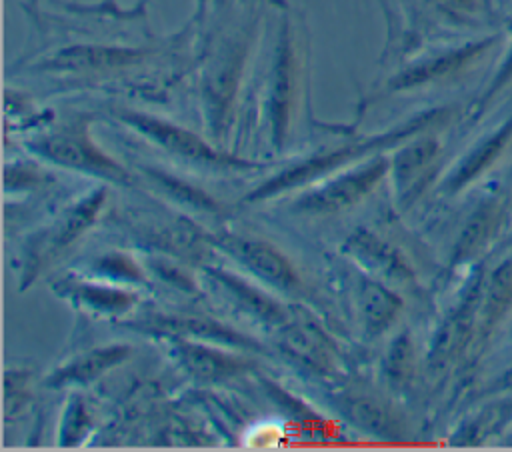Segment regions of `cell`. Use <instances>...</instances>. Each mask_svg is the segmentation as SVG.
Segmentation results:
<instances>
[{"instance_id": "6da1fadb", "label": "cell", "mask_w": 512, "mask_h": 452, "mask_svg": "<svg viewBox=\"0 0 512 452\" xmlns=\"http://www.w3.org/2000/svg\"><path fill=\"white\" fill-rule=\"evenodd\" d=\"M264 0H222L224 20L210 42L200 76V96L206 122L214 136L226 128L240 76L254 42L258 10Z\"/></svg>"}, {"instance_id": "7a4b0ae2", "label": "cell", "mask_w": 512, "mask_h": 452, "mask_svg": "<svg viewBox=\"0 0 512 452\" xmlns=\"http://www.w3.org/2000/svg\"><path fill=\"white\" fill-rule=\"evenodd\" d=\"M278 6L280 24L264 94V112L274 144H282L288 132L302 78V38L298 36L300 22L294 20L296 16L286 0H278Z\"/></svg>"}, {"instance_id": "3957f363", "label": "cell", "mask_w": 512, "mask_h": 452, "mask_svg": "<svg viewBox=\"0 0 512 452\" xmlns=\"http://www.w3.org/2000/svg\"><path fill=\"white\" fill-rule=\"evenodd\" d=\"M450 116V108H436V110H428L408 122H404L402 126L394 128V130H388L384 134H376V136H370V138H364V140H356L352 144H346L334 152H326V154H320V156H314L302 164H296L292 166L290 170L282 172L280 176H276L274 180H268L264 186H260L256 192H252L248 196V200H262V198H268L272 194H278L286 188H292V186H298L302 182H308L320 174H326L328 170H334L346 162H352L354 158H360L376 148H382V146H392L396 142H402V140H408L420 132H424L426 128L430 126H436V124H442L446 118Z\"/></svg>"}, {"instance_id": "277c9868", "label": "cell", "mask_w": 512, "mask_h": 452, "mask_svg": "<svg viewBox=\"0 0 512 452\" xmlns=\"http://www.w3.org/2000/svg\"><path fill=\"white\" fill-rule=\"evenodd\" d=\"M152 48L112 42H74L60 46L30 70L54 78H106L134 70L152 58Z\"/></svg>"}, {"instance_id": "5b68a950", "label": "cell", "mask_w": 512, "mask_h": 452, "mask_svg": "<svg viewBox=\"0 0 512 452\" xmlns=\"http://www.w3.org/2000/svg\"><path fill=\"white\" fill-rule=\"evenodd\" d=\"M30 148L60 166L110 178H126V172L92 140L88 116L84 114L74 116L48 134L34 138Z\"/></svg>"}, {"instance_id": "8992f818", "label": "cell", "mask_w": 512, "mask_h": 452, "mask_svg": "<svg viewBox=\"0 0 512 452\" xmlns=\"http://www.w3.org/2000/svg\"><path fill=\"white\" fill-rule=\"evenodd\" d=\"M114 116H116V120H120L122 124H126L140 136H144L146 140H150L152 144H156L162 150L176 154L180 158H186V160H192L198 164H210V166H228V168L252 166L246 160H238V158L220 154L208 142H204L198 134H194L192 130H186L170 120H164V118H158V116H152L146 112H138V110H128V108H114Z\"/></svg>"}, {"instance_id": "52a82bcc", "label": "cell", "mask_w": 512, "mask_h": 452, "mask_svg": "<svg viewBox=\"0 0 512 452\" xmlns=\"http://www.w3.org/2000/svg\"><path fill=\"white\" fill-rule=\"evenodd\" d=\"M496 40H498L496 36L480 38V40L462 44L458 48L446 50L442 54L430 56L426 60H420V62L404 68L396 76H392L386 84V90L388 92H406V90H414V88H422L428 84H438V82L450 80V78L462 74L464 70H468L470 66H474L496 44Z\"/></svg>"}, {"instance_id": "ba28073f", "label": "cell", "mask_w": 512, "mask_h": 452, "mask_svg": "<svg viewBox=\"0 0 512 452\" xmlns=\"http://www.w3.org/2000/svg\"><path fill=\"white\" fill-rule=\"evenodd\" d=\"M388 166V160L374 158L302 196L298 200V210L310 214H332L346 210L370 194L376 182L386 174Z\"/></svg>"}, {"instance_id": "9c48e42d", "label": "cell", "mask_w": 512, "mask_h": 452, "mask_svg": "<svg viewBox=\"0 0 512 452\" xmlns=\"http://www.w3.org/2000/svg\"><path fill=\"white\" fill-rule=\"evenodd\" d=\"M224 248L262 280L284 290L298 286L294 266L272 244L254 238H228Z\"/></svg>"}, {"instance_id": "30bf717a", "label": "cell", "mask_w": 512, "mask_h": 452, "mask_svg": "<svg viewBox=\"0 0 512 452\" xmlns=\"http://www.w3.org/2000/svg\"><path fill=\"white\" fill-rule=\"evenodd\" d=\"M438 156L440 144L434 136H418L416 140L408 142L390 162L398 190H418L424 178L432 172V166L436 164Z\"/></svg>"}, {"instance_id": "8fae6325", "label": "cell", "mask_w": 512, "mask_h": 452, "mask_svg": "<svg viewBox=\"0 0 512 452\" xmlns=\"http://www.w3.org/2000/svg\"><path fill=\"white\" fill-rule=\"evenodd\" d=\"M504 218V208L498 200L484 202L468 220L464 230L458 236L454 246V262H462L472 258L478 250H482L488 240L496 234L500 222Z\"/></svg>"}, {"instance_id": "7c38bea8", "label": "cell", "mask_w": 512, "mask_h": 452, "mask_svg": "<svg viewBox=\"0 0 512 452\" xmlns=\"http://www.w3.org/2000/svg\"><path fill=\"white\" fill-rule=\"evenodd\" d=\"M102 200L104 194L102 192H92L90 196H86L80 204H76L66 218H62L48 234V242L42 246L40 250V258L46 256H54L58 250H62L64 246H68L78 234H82L94 220V216L98 214V210L102 208Z\"/></svg>"}, {"instance_id": "4fadbf2b", "label": "cell", "mask_w": 512, "mask_h": 452, "mask_svg": "<svg viewBox=\"0 0 512 452\" xmlns=\"http://www.w3.org/2000/svg\"><path fill=\"white\" fill-rule=\"evenodd\" d=\"M126 354H128L126 346H106V348L92 350V352L72 360L64 368H58L50 376V384H54V386L86 384V382L94 380L96 376H100L110 366H114L120 360H124Z\"/></svg>"}, {"instance_id": "5bb4252c", "label": "cell", "mask_w": 512, "mask_h": 452, "mask_svg": "<svg viewBox=\"0 0 512 452\" xmlns=\"http://www.w3.org/2000/svg\"><path fill=\"white\" fill-rule=\"evenodd\" d=\"M178 358L188 368L194 376L202 380H218V378H228L236 372L242 370V362L232 358L230 354L210 350L192 342H180L176 346Z\"/></svg>"}, {"instance_id": "9a60e30c", "label": "cell", "mask_w": 512, "mask_h": 452, "mask_svg": "<svg viewBox=\"0 0 512 452\" xmlns=\"http://www.w3.org/2000/svg\"><path fill=\"white\" fill-rule=\"evenodd\" d=\"M348 246L366 264L380 268L390 276H398V278L408 276V268L400 258V254L390 244L382 242L378 236L370 232H356L348 238Z\"/></svg>"}, {"instance_id": "2e32d148", "label": "cell", "mask_w": 512, "mask_h": 452, "mask_svg": "<svg viewBox=\"0 0 512 452\" xmlns=\"http://www.w3.org/2000/svg\"><path fill=\"white\" fill-rule=\"evenodd\" d=\"M510 138H512V116L462 162V166L450 180V188L456 190L466 182H470L472 178H476L488 164H492L498 158V154L504 150Z\"/></svg>"}, {"instance_id": "e0dca14e", "label": "cell", "mask_w": 512, "mask_h": 452, "mask_svg": "<svg viewBox=\"0 0 512 452\" xmlns=\"http://www.w3.org/2000/svg\"><path fill=\"white\" fill-rule=\"evenodd\" d=\"M484 328H492L512 306V256L498 264L488 278L484 292Z\"/></svg>"}, {"instance_id": "ac0fdd59", "label": "cell", "mask_w": 512, "mask_h": 452, "mask_svg": "<svg viewBox=\"0 0 512 452\" xmlns=\"http://www.w3.org/2000/svg\"><path fill=\"white\" fill-rule=\"evenodd\" d=\"M214 278L232 294L234 300H238V304H242V308L256 314L258 318L268 320V322H280L284 318L282 308L278 304H274V300H270L262 292L250 288L246 282L238 280L236 276L226 274V272H214Z\"/></svg>"}, {"instance_id": "d6986e66", "label": "cell", "mask_w": 512, "mask_h": 452, "mask_svg": "<svg viewBox=\"0 0 512 452\" xmlns=\"http://www.w3.org/2000/svg\"><path fill=\"white\" fill-rule=\"evenodd\" d=\"M480 302V284H476L474 292L468 294V298L464 300V304L458 308V312L446 322L440 338H438V346L434 350L436 356H448L450 352H454L464 338L468 336L470 324H472V316H474V308Z\"/></svg>"}, {"instance_id": "ffe728a7", "label": "cell", "mask_w": 512, "mask_h": 452, "mask_svg": "<svg viewBox=\"0 0 512 452\" xmlns=\"http://www.w3.org/2000/svg\"><path fill=\"white\" fill-rule=\"evenodd\" d=\"M362 306H364V316H366L368 328L378 332L394 320V316L400 308V300L390 290L382 288L380 284L368 282L362 290Z\"/></svg>"}, {"instance_id": "44dd1931", "label": "cell", "mask_w": 512, "mask_h": 452, "mask_svg": "<svg viewBox=\"0 0 512 452\" xmlns=\"http://www.w3.org/2000/svg\"><path fill=\"white\" fill-rule=\"evenodd\" d=\"M412 2L422 4L424 8L442 16L444 20L456 22V24L472 22V18L478 16L486 6V0H412Z\"/></svg>"}, {"instance_id": "7402d4cb", "label": "cell", "mask_w": 512, "mask_h": 452, "mask_svg": "<svg viewBox=\"0 0 512 452\" xmlns=\"http://www.w3.org/2000/svg\"><path fill=\"white\" fill-rule=\"evenodd\" d=\"M148 172L176 200L188 202V204H192L194 208H200V210H216V204L212 202V198L206 196L204 192H200L198 188H194L190 184H184L182 180H178L174 176H168L166 172H160V170H148Z\"/></svg>"}, {"instance_id": "603a6c76", "label": "cell", "mask_w": 512, "mask_h": 452, "mask_svg": "<svg viewBox=\"0 0 512 452\" xmlns=\"http://www.w3.org/2000/svg\"><path fill=\"white\" fill-rule=\"evenodd\" d=\"M78 298L92 308L106 310V312H120L132 304V296L122 290L112 288H94V286H80L76 290Z\"/></svg>"}, {"instance_id": "cb8c5ba5", "label": "cell", "mask_w": 512, "mask_h": 452, "mask_svg": "<svg viewBox=\"0 0 512 452\" xmlns=\"http://www.w3.org/2000/svg\"><path fill=\"white\" fill-rule=\"evenodd\" d=\"M510 82H512V48H510V52H508L506 60L502 62L500 70L496 72L494 80H492V82H490V86L486 88V92H484V96H482L480 104L490 102V100H492V98H494L502 88H506Z\"/></svg>"}, {"instance_id": "d4e9b609", "label": "cell", "mask_w": 512, "mask_h": 452, "mask_svg": "<svg viewBox=\"0 0 512 452\" xmlns=\"http://www.w3.org/2000/svg\"><path fill=\"white\" fill-rule=\"evenodd\" d=\"M68 414L74 418V422H66L62 426V442L66 444V440L70 438V432H74V442L78 440V428H84V422H86V412L82 410V404H72Z\"/></svg>"}, {"instance_id": "484cf974", "label": "cell", "mask_w": 512, "mask_h": 452, "mask_svg": "<svg viewBox=\"0 0 512 452\" xmlns=\"http://www.w3.org/2000/svg\"><path fill=\"white\" fill-rule=\"evenodd\" d=\"M510 406H512V402H510V404H502V406H498V408H496V412H490L492 422H500V420L504 418L502 414H506ZM486 428H488V422H478V424H476V428L468 434L466 442H476V440H480V438L486 434Z\"/></svg>"}, {"instance_id": "4316f807", "label": "cell", "mask_w": 512, "mask_h": 452, "mask_svg": "<svg viewBox=\"0 0 512 452\" xmlns=\"http://www.w3.org/2000/svg\"><path fill=\"white\" fill-rule=\"evenodd\" d=\"M498 388H504V390H508V388H512V370L508 372V374H504L502 376V380H500V384H498Z\"/></svg>"}]
</instances>
